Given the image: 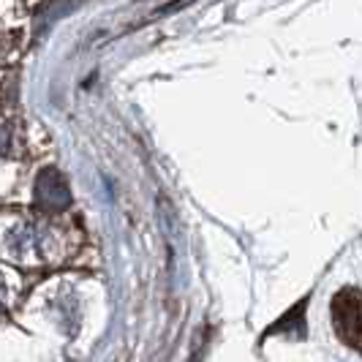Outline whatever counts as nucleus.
Returning a JSON list of instances; mask_svg holds the SVG:
<instances>
[{"label": "nucleus", "mask_w": 362, "mask_h": 362, "mask_svg": "<svg viewBox=\"0 0 362 362\" xmlns=\"http://www.w3.org/2000/svg\"><path fill=\"white\" fill-rule=\"evenodd\" d=\"M49 245H52V232L30 221L19 223L6 237V254L14 256L17 262H41L49 254Z\"/></svg>", "instance_id": "nucleus-1"}, {"label": "nucleus", "mask_w": 362, "mask_h": 362, "mask_svg": "<svg viewBox=\"0 0 362 362\" xmlns=\"http://www.w3.org/2000/svg\"><path fill=\"white\" fill-rule=\"evenodd\" d=\"M332 319L338 327V335L354 349H362V297L354 291H344L335 297Z\"/></svg>", "instance_id": "nucleus-2"}, {"label": "nucleus", "mask_w": 362, "mask_h": 362, "mask_svg": "<svg viewBox=\"0 0 362 362\" xmlns=\"http://www.w3.org/2000/svg\"><path fill=\"white\" fill-rule=\"evenodd\" d=\"M36 204L47 213H57V210H66L71 204V194H69V185L60 177V172L47 169L41 172L36 180Z\"/></svg>", "instance_id": "nucleus-3"}, {"label": "nucleus", "mask_w": 362, "mask_h": 362, "mask_svg": "<svg viewBox=\"0 0 362 362\" xmlns=\"http://www.w3.org/2000/svg\"><path fill=\"white\" fill-rule=\"evenodd\" d=\"M11 153V128L0 126V156Z\"/></svg>", "instance_id": "nucleus-4"}, {"label": "nucleus", "mask_w": 362, "mask_h": 362, "mask_svg": "<svg viewBox=\"0 0 362 362\" xmlns=\"http://www.w3.org/2000/svg\"><path fill=\"white\" fill-rule=\"evenodd\" d=\"M3 305H6V286L0 284V308H3Z\"/></svg>", "instance_id": "nucleus-5"}]
</instances>
